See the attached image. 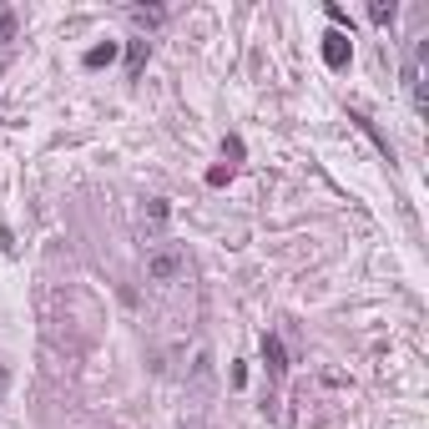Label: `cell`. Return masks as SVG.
<instances>
[{
  "label": "cell",
  "instance_id": "cell-1",
  "mask_svg": "<svg viewBox=\"0 0 429 429\" xmlns=\"http://www.w3.org/2000/svg\"><path fill=\"white\" fill-rule=\"evenodd\" d=\"M182 268H187L182 252H177V248H162V252H152V258H147V278H152V283H172Z\"/></svg>",
  "mask_w": 429,
  "mask_h": 429
},
{
  "label": "cell",
  "instance_id": "cell-2",
  "mask_svg": "<svg viewBox=\"0 0 429 429\" xmlns=\"http://www.w3.org/2000/svg\"><path fill=\"white\" fill-rule=\"evenodd\" d=\"M323 61L333 71L348 66V36H343V30H328V36H323Z\"/></svg>",
  "mask_w": 429,
  "mask_h": 429
},
{
  "label": "cell",
  "instance_id": "cell-3",
  "mask_svg": "<svg viewBox=\"0 0 429 429\" xmlns=\"http://www.w3.org/2000/svg\"><path fill=\"white\" fill-rule=\"evenodd\" d=\"M263 359H268V369H273V374L288 369V363H283V343L273 339V333H263Z\"/></svg>",
  "mask_w": 429,
  "mask_h": 429
},
{
  "label": "cell",
  "instance_id": "cell-4",
  "mask_svg": "<svg viewBox=\"0 0 429 429\" xmlns=\"http://www.w3.org/2000/svg\"><path fill=\"white\" fill-rule=\"evenodd\" d=\"M162 15H167L162 6H137V10H132V21H137V26H157Z\"/></svg>",
  "mask_w": 429,
  "mask_h": 429
},
{
  "label": "cell",
  "instance_id": "cell-5",
  "mask_svg": "<svg viewBox=\"0 0 429 429\" xmlns=\"http://www.w3.org/2000/svg\"><path fill=\"white\" fill-rule=\"evenodd\" d=\"M111 56H117V46H111V41H106V46H91V51H86V66H106Z\"/></svg>",
  "mask_w": 429,
  "mask_h": 429
},
{
  "label": "cell",
  "instance_id": "cell-6",
  "mask_svg": "<svg viewBox=\"0 0 429 429\" xmlns=\"http://www.w3.org/2000/svg\"><path fill=\"white\" fill-rule=\"evenodd\" d=\"M369 15H374L379 26H389L394 15H399V6H394V0H374V10H369Z\"/></svg>",
  "mask_w": 429,
  "mask_h": 429
},
{
  "label": "cell",
  "instance_id": "cell-7",
  "mask_svg": "<svg viewBox=\"0 0 429 429\" xmlns=\"http://www.w3.org/2000/svg\"><path fill=\"white\" fill-rule=\"evenodd\" d=\"M10 30H15V15H10V10H0V36H10Z\"/></svg>",
  "mask_w": 429,
  "mask_h": 429
},
{
  "label": "cell",
  "instance_id": "cell-8",
  "mask_svg": "<svg viewBox=\"0 0 429 429\" xmlns=\"http://www.w3.org/2000/svg\"><path fill=\"white\" fill-rule=\"evenodd\" d=\"M0 384H6V369H0Z\"/></svg>",
  "mask_w": 429,
  "mask_h": 429
}]
</instances>
